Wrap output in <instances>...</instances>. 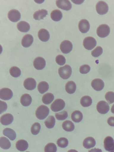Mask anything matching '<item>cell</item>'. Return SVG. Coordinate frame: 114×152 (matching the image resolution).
<instances>
[{
    "label": "cell",
    "mask_w": 114,
    "mask_h": 152,
    "mask_svg": "<svg viewBox=\"0 0 114 152\" xmlns=\"http://www.w3.org/2000/svg\"><path fill=\"white\" fill-rule=\"evenodd\" d=\"M49 113V109L47 106L41 105L37 109L35 115L37 118L39 120H43L47 117Z\"/></svg>",
    "instance_id": "cell-1"
},
{
    "label": "cell",
    "mask_w": 114,
    "mask_h": 152,
    "mask_svg": "<svg viewBox=\"0 0 114 152\" xmlns=\"http://www.w3.org/2000/svg\"><path fill=\"white\" fill-rule=\"evenodd\" d=\"M72 72L71 66L68 65H66L60 67L58 69V73L60 76L64 79H67L70 76Z\"/></svg>",
    "instance_id": "cell-2"
},
{
    "label": "cell",
    "mask_w": 114,
    "mask_h": 152,
    "mask_svg": "<svg viewBox=\"0 0 114 152\" xmlns=\"http://www.w3.org/2000/svg\"><path fill=\"white\" fill-rule=\"evenodd\" d=\"M110 31V27L106 24L100 25L96 29V33L97 35L102 38L107 37L109 34Z\"/></svg>",
    "instance_id": "cell-3"
},
{
    "label": "cell",
    "mask_w": 114,
    "mask_h": 152,
    "mask_svg": "<svg viewBox=\"0 0 114 152\" xmlns=\"http://www.w3.org/2000/svg\"><path fill=\"white\" fill-rule=\"evenodd\" d=\"M65 105V102L63 100L58 99H56L51 104L50 108L53 111L57 112L63 110Z\"/></svg>",
    "instance_id": "cell-4"
},
{
    "label": "cell",
    "mask_w": 114,
    "mask_h": 152,
    "mask_svg": "<svg viewBox=\"0 0 114 152\" xmlns=\"http://www.w3.org/2000/svg\"><path fill=\"white\" fill-rule=\"evenodd\" d=\"M83 45L85 48L90 50L94 48L96 45L95 39L91 37H86L83 41Z\"/></svg>",
    "instance_id": "cell-5"
},
{
    "label": "cell",
    "mask_w": 114,
    "mask_h": 152,
    "mask_svg": "<svg viewBox=\"0 0 114 152\" xmlns=\"http://www.w3.org/2000/svg\"><path fill=\"white\" fill-rule=\"evenodd\" d=\"M96 10L99 15H103L106 14L109 10L107 4L103 1H99L96 4Z\"/></svg>",
    "instance_id": "cell-6"
},
{
    "label": "cell",
    "mask_w": 114,
    "mask_h": 152,
    "mask_svg": "<svg viewBox=\"0 0 114 152\" xmlns=\"http://www.w3.org/2000/svg\"><path fill=\"white\" fill-rule=\"evenodd\" d=\"M96 109L100 113L105 114L109 111L110 107L107 102L104 101H101L98 103L96 105Z\"/></svg>",
    "instance_id": "cell-7"
},
{
    "label": "cell",
    "mask_w": 114,
    "mask_h": 152,
    "mask_svg": "<svg viewBox=\"0 0 114 152\" xmlns=\"http://www.w3.org/2000/svg\"><path fill=\"white\" fill-rule=\"evenodd\" d=\"M60 48L63 53L65 54L69 53L72 49V44L71 42L69 40H64L61 43Z\"/></svg>",
    "instance_id": "cell-8"
},
{
    "label": "cell",
    "mask_w": 114,
    "mask_h": 152,
    "mask_svg": "<svg viewBox=\"0 0 114 152\" xmlns=\"http://www.w3.org/2000/svg\"><path fill=\"white\" fill-rule=\"evenodd\" d=\"M13 95L12 91L8 88H3L0 90V98L2 100H9L12 98Z\"/></svg>",
    "instance_id": "cell-9"
},
{
    "label": "cell",
    "mask_w": 114,
    "mask_h": 152,
    "mask_svg": "<svg viewBox=\"0 0 114 152\" xmlns=\"http://www.w3.org/2000/svg\"><path fill=\"white\" fill-rule=\"evenodd\" d=\"M7 17L11 21L15 22L20 19L21 14L18 10L15 9H12L8 12Z\"/></svg>",
    "instance_id": "cell-10"
},
{
    "label": "cell",
    "mask_w": 114,
    "mask_h": 152,
    "mask_svg": "<svg viewBox=\"0 0 114 152\" xmlns=\"http://www.w3.org/2000/svg\"><path fill=\"white\" fill-rule=\"evenodd\" d=\"M104 147L105 150L110 151L114 150V140L110 136L106 137L104 141Z\"/></svg>",
    "instance_id": "cell-11"
},
{
    "label": "cell",
    "mask_w": 114,
    "mask_h": 152,
    "mask_svg": "<svg viewBox=\"0 0 114 152\" xmlns=\"http://www.w3.org/2000/svg\"><path fill=\"white\" fill-rule=\"evenodd\" d=\"M34 67L37 69L40 70L44 68L46 65L45 59L41 57L36 58L33 62Z\"/></svg>",
    "instance_id": "cell-12"
},
{
    "label": "cell",
    "mask_w": 114,
    "mask_h": 152,
    "mask_svg": "<svg viewBox=\"0 0 114 152\" xmlns=\"http://www.w3.org/2000/svg\"><path fill=\"white\" fill-rule=\"evenodd\" d=\"M56 3L58 7L63 10L68 11L72 8V4L68 0H56Z\"/></svg>",
    "instance_id": "cell-13"
},
{
    "label": "cell",
    "mask_w": 114,
    "mask_h": 152,
    "mask_svg": "<svg viewBox=\"0 0 114 152\" xmlns=\"http://www.w3.org/2000/svg\"><path fill=\"white\" fill-rule=\"evenodd\" d=\"M92 87L96 91L102 90L104 86L103 81L99 78H96L93 80L91 82Z\"/></svg>",
    "instance_id": "cell-14"
},
{
    "label": "cell",
    "mask_w": 114,
    "mask_h": 152,
    "mask_svg": "<svg viewBox=\"0 0 114 152\" xmlns=\"http://www.w3.org/2000/svg\"><path fill=\"white\" fill-rule=\"evenodd\" d=\"M90 27L89 23L86 19L81 20L78 23V28L80 31L82 33H85L89 30Z\"/></svg>",
    "instance_id": "cell-15"
},
{
    "label": "cell",
    "mask_w": 114,
    "mask_h": 152,
    "mask_svg": "<svg viewBox=\"0 0 114 152\" xmlns=\"http://www.w3.org/2000/svg\"><path fill=\"white\" fill-rule=\"evenodd\" d=\"M36 82L34 79L32 78H28L24 81L23 86L26 89L32 90L36 88Z\"/></svg>",
    "instance_id": "cell-16"
},
{
    "label": "cell",
    "mask_w": 114,
    "mask_h": 152,
    "mask_svg": "<svg viewBox=\"0 0 114 152\" xmlns=\"http://www.w3.org/2000/svg\"><path fill=\"white\" fill-rule=\"evenodd\" d=\"M13 119V117L11 114L6 113L1 116L0 122L2 125L7 126L11 124Z\"/></svg>",
    "instance_id": "cell-17"
},
{
    "label": "cell",
    "mask_w": 114,
    "mask_h": 152,
    "mask_svg": "<svg viewBox=\"0 0 114 152\" xmlns=\"http://www.w3.org/2000/svg\"><path fill=\"white\" fill-rule=\"evenodd\" d=\"M33 41V36L30 34H27L23 37L21 43L23 46L25 48H28L32 45Z\"/></svg>",
    "instance_id": "cell-18"
},
{
    "label": "cell",
    "mask_w": 114,
    "mask_h": 152,
    "mask_svg": "<svg viewBox=\"0 0 114 152\" xmlns=\"http://www.w3.org/2000/svg\"><path fill=\"white\" fill-rule=\"evenodd\" d=\"M39 39L43 42L47 41L50 38L49 32L46 29L42 28L39 30L38 33Z\"/></svg>",
    "instance_id": "cell-19"
},
{
    "label": "cell",
    "mask_w": 114,
    "mask_h": 152,
    "mask_svg": "<svg viewBox=\"0 0 114 152\" xmlns=\"http://www.w3.org/2000/svg\"><path fill=\"white\" fill-rule=\"evenodd\" d=\"M96 143V141L94 138L92 137H88L84 140L83 144L85 148L89 149L94 147Z\"/></svg>",
    "instance_id": "cell-20"
},
{
    "label": "cell",
    "mask_w": 114,
    "mask_h": 152,
    "mask_svg": "<svg viewBox=\"0 0 114 152\" xmlns=\"http://www.w3.org/2000/svg\"><path fill=\"white\" fill-rule=\"evenodd\" d=\"M17 27L19 31L22 32H26L30 29V26L28 23L24 21H21L18 23Z\"/></svg>",
    "instance_id": "cell-21"
},
{
    "label": "cell",
    "mask_w": 114,
    "mask_h": 152,
    "mask_svg": "<svg viewBox=\"0 0 114 152\" xmlns=\"http://www.w3.org/2000/svg\"><path fill=\"white\" fill-rule=\"evenodd\" d=\"M16 147L19 151H23L26 150L28 147L27 142L24 140H18L16 143Z\"/></svg>",
    "instance_id": "cell-22"
},
{
    "label": "cell",
    "mask_w": 114,
    "mask_h": 152,
    "mask_svg": "<svg viewBox=\"0 0 114 152\" xmlns=\"http://www.w3.org/2000/svg\"><path fill=\"white\" fill-rule=\"evenodd\" d=\"M48 14V11L42 9L36 11L33 15V18L36 20L43 19Z\"/></svg>",
    "instance_id": "cell-23"
},
{
    "label": "cell",
    "mask_w": 114,
    "mask_h": 152,
    "mask_svg": "<svg viewBox=\"0 0 114 152\" xmlns=\"http://www.w3.org/2000/svg\"><path fill=\"white\" fill-rule=\"evenodd\" d=\"M20 102L22 105L27 107L29 106L32 102V98L31 96L28 94L23 95L20 99Z\"/></svg>",
    "instance_id": "cell-24"
},
{
    "label": "cell",
    "mask_w": 114,
    "mask_h": 152,
    "mask_svg": "<svg viewBox=\"0 0 114 152\" xmlns=\"http://www.w3.org/2000/svg\"><path fill=\"white\" fill-rule=\"evenodd\" d=\"M3 133L11 140H14L16 137L15 132L13 129L10 128H6L4 129L3 130Z\"/></svg>",
    "instance_id": "cell-25"
},
{
    "label": "cell",
    "mask_w": 114,
    "mask_h": 152,
    "mask_svg": "<svg viewBox=\"0 0 114 152\" xmlns=\"http://www.w3.org/2000/svg\"><path fill=\"white\" fill-rule=\"evenodd\" d=\"M76 86L75 83L73 81L68 82L66 84L65 89L66 92L69 94H72L75 91Z\"/></svg>",
    "instance_id": "cell-26"
},
{
    "label": "cell",
    "mask_w": 114,
    "mask_h": 152,
    "mask_svg": "<svg viewBox=\"0 0 114 152\" xmlns=\"http://www.w3.org/2000/svg\"><path fill=\"white\" fill-rule=\"evenodd\" d=\"M71 118L73 121L78 123L82 121L83 118V115L80 111L77 110H75L71 114Z\"/></svg>",
    "instance_id": "cell-27"
},
{
    "label": "cell",
    "mask_w": 114,
    "mask_h": 152,
    "mask_svg": "<svg viewBox=\"0 0 114 152\" xmlns=\"http://www.w3.org/2000/svg\"><path fill=\"white\" fill-rule=\"evenodd\" d=\"M50 17L53 20L55 21H59L61 19L62 14L60 10H55L51 12Z\"/></svg>",
    "instance_id": "cell-28"
},
{
    "label": "cell",
    "mask_w": 114,
    "mask_h": 152,
    "mask_svg": "<svg viewBox=\"0 0 114 152\" xmlns=\"http://www.w3.org/2000/svg\"><path fill=\"white\" fill-rule=\"evenodd\" d=\"M11 144L9 140L7 138L2 137L0 138V146L2 148L7 150L11 147Z\"/></svg>",
    "instance_id": "cell-29"
},
{
    "label": "cell",
    "mask_w": 114,
    "mask_h": 152,
    "mask_svg": "<svg viewBox=\"0 0 114 152\" xmlns=\"http://www.w3.org/2000/svg\"><path fill=\"white\" fill-rule=\"evenodd\" d=\"M63 129L67 132H71L75 129L74 124L71 121L66 120L64 121L62 124Z\"/></svg>",
    "instance_id": "cell-30"
},
{
    "label": "cell",
    "mask_w": 114,
    "mask_h": 152,
    "mask_svg": "<svg viewBox=\"0 0 114 152\" xmlns=\"http://www.w3.org/2000/svg\"><path fill=\"white\" fill-rule=\"evenodd\" d=\"M49 88L48 84L44 81L40 82L37 86L38 90L41 94H43L46 92L48 90Z\"/></svg>",
    "instance_id": "cell-31"
},
{
    "label": "cell",
    "mask_w": 114,
    "mask_h": 152,
    "mask_svg": "<svg viewBox=\"0 0 114 152\" xmlns=\"http://www.w3.org/2000/svg\"><path fill=\"white\" fill-rule=\"evenodd\" d=\"M54 96L52 93H48L42 96V101L44 104H48L50 103L54 100Z\"/></svg>",
    "instance_id": "cell-32"
},
{
    "label": "cell",
    "mask_w": 114,
    "mask_h": 152,
    "mask_svg": "<svg viewBox=\"0 0 114 152\" xmlns=\"http://www.w3.org/2000/svg\"><path fill=\"white\" fill-rule=\"evenodd\" d=\"M80 103L82 106L88 107L91 104L92 99L89 96H84L81 98Z\"/></svg>",
    "instance_id": "cell-33"
},
{
    "label": "cell",
    "mask_w": 114,
    "mask_h": 152,
    "mask_svg": "<svg viewBox=\"0 0 114 152\" xmlns=\"http://www.w3.org/2000/svg\"><path fill=\"white\" fill-rule=\"evenodd\" d=\"M46 126L48 128L51 129L54 127L55 123V119L53 116H49L44 122Z\"/></svg>",
    "instance_id": "cell-34"
},
{
    "label": "cell",
    "mask_w": 114,
    "mask_h": 152,
    "mask_svg": "<svg viewBox=\"0 0 114 152\" xmlns=\"http://www.w3.org/2000/svg\"><path fill=\"white\" fill-rule=\"evenodd\" d=\"M10 75L13 77H17L20 76L21 74V70L18 67L13 66L11 67L9 70Z\"/></svg>",
    "instance_id": "cell-35"
},
{
    "label": "cell",
    "mask_w": 114,
    "mask_h": 152,
    "mask_svg": "<svg viewBox=\"0 0 114 152\" xmlns=\"http://www.w3.org/2000/svg\"><path fill=\"white\" fill-rule=\"evenodd\" d=\"M57 148L56 145L50 142L47 144L44 148L45 152H56Z\"/></svg>",
    "instance_id": "cell-36"
},
{
    "label": "cell",
    "mask_w": 114,
    "mask_h": 152,
    "mask_svg": "<svg viewBox=\"0 0 114 152\" xmlns=\"http://www.w3.org/2000/svg\"><path fill=\"white\" fill-rule=\"evenodd\" d=\"M41 129V126L39 123L35 122L33 124L31 129L32 134L34 135L37 134L39 132Z\"/></svg>",
    "instance_id": "cell-37"
},
{
    "label": "cell",
    "mask_w": 114,
    "mask_h": 152,
    "mask_svg": "<svg viewBox=\"0 0 114 152\" xmlns=\"http://www.w3.org/2000/svg\"><path fill=\"white\" fill-rule=\"evenodd\" d=\"M57 144L60 147L65 148L67 146L68 144V141L66 138L61 137L57 140Z\"/></svg>",
    "instance_id": "cell-38"
},
{
    "label": "cell",
    "mask_w": 114,
    "mask_h": 152,
    "mask_svg": "<svg viewBox=\"0 0 114 152\" xmlns=\"http://www.w3.org/2000/svg\"><path fill=\"white\" fill-rule=\"evenodd\" d=\"M56 118L59 120H64L67 118L68 117L67 112L64 110L61 112L56 113L55 114Z\"/></svg>",
    "instance_id": "cell-39"
},
{
    "label": "cell",
    "mask_w": 114,
    "mask_h": 152,
    "mask_svg": "<svg viewBox=\"0 0 114 152\" xmlns=\"http://www.w3.org/2000/svg\"><path fill=\"white\" fill-rule=\"evenodd\" d=\"M105 97L106 100L109 104L114 102V92L113 91H108L105 95Z\"/></svg>",
    "instance_id": "cell-40"
},
{
    "label": "cell",
    "mask_w": 114,
    "mask_h": 152,
    "mask_svg": "<svg viewBox=\"0 0 114 152\" xmlns=\"http://www.w3.org/2000/svg\"><path fill=\"white\" fill-rule=\"evenodd\" d=\"M103 52V49L100 46L97 47L91 52L92 56L95 57H97L101 55Z\"/></svg>",
    "instance_id": "cell-41"
},
{
    "label": "cell",
    "mask_w": 114,
    "mask_h": 152,
    "mask_svg": "<svg viewBox=\"0 0 114 152\" xmlns=\"http://www.w3.org/2000/svg\"><path fill=\"white\" fill-rule=\"evenodd\" d=\"M56 63L59 65H63L66 62V59L62 55H57L55 58Z\"/></svg>",
    "instance_id": "cell-42"
},
{
    "label": "cell",
    "mask_w": 114,
    "mask_h": 152,
    "mask_svg": "<svg viewBox=\"0 0 114 152\" xmlns=\"http://www.w3.org/2000/svg\"><path fill=\"white\" fill-rule=\"evenodd\" d=\"M90 67L88 65L84 64L80 67L79 71L81 73L86 74L87 73L90 71Z\"/></svg>",
    "instance_id": "cell-43"
},
{
    "label": "cell",
    "mask_w": 114,
    "mask_h": 152,
    "mask_svg": "<svg viewBox=\"0 0 114 152\" xmlns=\"http://www.w3.org/2000/svg\"><path fill=\"white\" fill-rule=\"evenodd\" d=\"M0 102V114L5 111L7 108V105L6 102L1 101Z\"/></svg>",
    "instance_id": "cell-44"
},
{
    "label": "cell",
    "mask_w": 114,
    "mask_h": 152,
    "mask_svg": "<svg viewBox=\"0 0 114 152\" xmlns=\"http://www.w3.org/2000/svg\"><path fill=\"white\" fill-rule=\"evenodd\" d=\"M108 124L112 126H114V117H110L107 120Z\"/></svg>",
    "instance_id": "cell-45"
},
{
    "label": "cell",
    "mask_w": 114,
    "mask_h": 152,
    "mask_svg": "<svg viewBox=\"0 0 114 152\" xmlns=\"http://www.w3.org/2000/svg\"><path fill=\"white\" fill-rule=\"evenodd\" d=\"M102 151L101 149L94 148L89 150L88 152H102Z\"/></svg>",
    "instance_id": "cell-46"
},
{
    "label": "cell",
    "mask_w": 114,
    "mask_h": 152,
    "mask_svg": "<svg viewBox=\"0 0 114 152\" xmlns=\"http://www.w3.org/2000/svg\"><path fill=\"white\" fill-rule=\"evenodd\" d=\"M111 111L112 113L114 114V104L112 105L111 107Z\"/></svg>",
    "instance_id": "cell-47"
},
{
    "label": "cell",
    "mask_w": 114,
    "mask_h": 152,
    "mask_svg": "<svg viewBox=\"0 0 114 152\" xmlns=\"http://www.w3.org/2000/svg\"><path fill=\"white\" fill-rule=\"evenodd\" d=\"M67 152H78L77 151L74 149H70Z\"/></svg>",
    "instance_id": "cell-48"
},
{
    "label": "cell",
    "mask_w": 114,
    "mask_h": 152,
    "mask_svg": "<svg viewBox=\"0 0 114 152\" xmlns=\"http://www.w3.org/2000/svg\"><path fill=\"white\" fill-rule=\"evenodd\" d=\"M110 152H114V150L112 151H110Z\"/></svg>",
    "instance_id": "cell-49"
},
{
    "label": "cell",
    "mask_w": 114,
    "mask_h": 152,
    "mask_svg": "<svg viewBox=\"0 0 114 152\" xmlns=\"http://www.w3.org/2000/svg\"><path fill=\"white\" fill-rule=\"evenodd\" d=\"M26 152H28V151H26Z\"/></svg>",
    "instance_id": "cell-50"
}]
</instances>
